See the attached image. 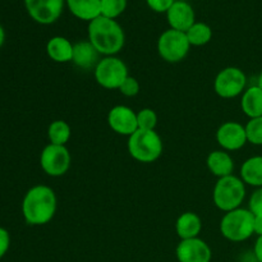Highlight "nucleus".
Listing matches in <instances>:
<instances>
[{"instance_id":"obj_1","label":"nucleus","mask_w":262,"mask_h":262,"mask_svg":"<svg viewBox=\"0 0 262 262\" xmlns=\"http://www.w3.org/2000/svg\"><path fill=\"white\" fill-rule=\"evenodd\" d=\"M58 209V199L53 188L35 186L26 193L22 202L25 220L30 225H45L53 220Z\"/></svg>"},{"instance_id":"obj_2","label":"nucleus","mask_w":262,"mask_h":262,"mask_svg":"<svg viewBox=\"0 0 262 262\" xmlns=\"http://www.w3.org/2000/svg\"><path fill=\"white\" fill-rule=\"evenodd\" d=\"M89 41L104 56H115L123 49L125 35L115 19L97 17L89 25Z\"/></svg>"},{"instance_id":"obj_3","label":"nucleus","mask_w":262,"mask_h":262,"mask_svg":"<svg viewBox=\"0 0 262 262\" xmlns=\"http://www.w3.org/2000/svg\"><path fill=\"white\" fill-rule=\"evenodd\" d=\"M128 152L143 164H150L158 160L163 154V140L156 130L137 129L128 137Z\"/></svg>"},{"instance_id":"obj_4","label":"nucleus","mask_w":262,"mask_h":262,"mask_svg":"<svg viewBox=\"0 0 262 262\" xmlns=\"http://www.w3.org/2000/svg\"><path fill=\"white\" fill-rule=\"evenodd\" d=\"M246 199L245 182L235 176L219 178L212 191L214 205L224 212L239 209Z\"/></svg>"},{"instance_id":"obj_5","label":"nucleus","mask_w":262,"mask_h":262,"mask_svg":"<svg viewBox=\"0 0 262 262\" xmlns=\"http://www.w3.org/2000/svg\"><path fill=\"white\" fill-rule=\"evenodd\" d=\"M255 215L247 209H235L225 212L220 222V233L230 242H245L252 237Z\"/></svg>"},{"instance_id":"obj_6","label":"nucleus","mask_w":262,"mask_h":262,"mask_svg":"<svg viewBox=\"0 0 262 262\" xmlns=\"http://www.w3.org/2000/svg\"><path fill=\"white\" fill-rule=\"evenodd\" d=\"M191 43L186 32L170 28L160 35L158 40V53L168 63H179L188 55Z\"/></svg>"},{"instance_id":"obj_7","label":"nucleus","mask_w":262,"mask_h":262,"mask_svg":"<svg viewBox=\"0 0 262 262\" xmlns=\"http://www.w3.org/2000/svg\"><path fill=\"white\" fill-rule=\"evenodd\" d=\"M95 79L106 90H119L129 74L124 61L117 56H104L95 68Z\"/></svg>"},{"instance_id":"obj_8","label":"nucleus","mask_w":262,"mask_h":262,"mask_svg":"<svg viewBox=\"0 0 262 262\" xmlns=\"http://www.w3.org/2000/svg\"><path fill=\"white\" fill-rule=\"evenodd\" d=\"M247 77L245 72L237 67H227L216 74L214 90L222 99H234L245 92Z\"/></svg>"},{"instance_id":"obj_9","label":"nucleus","mask_w":262,"mask_h":262,"mask_svg":"<svg viewBox=\"0 0 262 262\" xmlns=\"http://www.w3.org/2000/svg\"><path fill=\"white\" fill-rule=\"evenodd\" d=\"M72 156L67 146L49 143L40 155V165L50 177H61L69 170Z\"/></svg>"},{"instance_id":"obj_10","label":"nucleus","mask_w":262,"mask_h":262,"mask_svg":"<svg viewBox=\"0 0 262 262\" xmlns=\"http://www.w3.org/2000/svg\"><path fill=\"white\" fill-rule=\"evenodd\" d=\"M28 14L40 25H51L61 15L64 0H25Z\"/></svg>"},{"instance_id":"obj_11","label":"nucleus","mask_w":262,"mask_h":262,"mask_svg":"<svg viewBox=\"0 0 262 262\" xmlns=\"http://www.w3.org/2000/svg\"><path fill=\"white\" fill-rule=\"evenodd\" d=\"M107 124L117 135L129 137L138 129L137 113L125 105H117L107 114Z\"/></svg>"},{"instance_id":"obj_12","label":"nucleus","mask_w":262,"mask_h":262,"mask_svg":"<svg viewBox=\"0 0 262 262\" xmlns=\"http://www.w3.org/2000/svg\"><path fill=\"white\" fill-rule=\"evenodd\" d=\"M216 141L224 151L241 150L247 141L246 127L238 122H225L217 128Z\"/></svg>"},{"instance_id":"obj_13","label":"nucleus","mask_w":262,"mask_h":262,"mask_svg":"<svg viewBox=\"0 0 262 262\" xmlns=\"http://www.w3.org/2000/svg\"><path fill=\"white\" fill-rule=\"evenodd\" d=\"M179 262H210L212 252L210 246L201 238L182 239L176 250Z\"/></svg>"},{"instance_id":"obj_14","label":"nucleus","mask_w":262,"mask_h":262,"mask_svg":"<svg viewBox=\"0 0 262 262\" xmlns=\"http://www.w3.org/2000/svg\"><path fill=\"white\" fill-rule=\"evenodd\" d=\"M166 18L170 28L181 32H187L196 23V15L191 4L187 2H174L166 12Z\"/></svg>"},{"instance_id":"obj_15","label":"nucleus","mask_w":262,"mask_h":262,"mask_svg":"<svg viewBox=\"0 0 262 262\" xmlns=\"http://www.w3.org/2000/svg\"><path fill=\"white\" fill-rule=\"evenodd\" d=\"M100 53L94 48L90 41H79L73 43V58L72 61L81 69L96 68L99 64Z\"/></svg>"},{"instance_id":"obj_16","label":"nucleus","mask_w":262,"mask_h":262,"mask_svg":"<svg viewBox=\"0 0 262 262\" xmlns=\"http://www.w3.org/2000/svg\"><path fill=\"white\" fill-rule=\"evenodd\" d=\"M206 164L212 176L217 178L232 176L234 170V160L224 150H215L210 152L206 159Z\"/></svg>"},{"instance_id":"obj_17","label":"nucleus","mask_w":262,"mask_h":262,"mask_svg":"<svg viewBox=\"0 0 262 262\" xmlns=\"http://www.w3.org/2000/svg\"><path fill=\"white\" fill-rule=\"evenodd\" d=\"M46 54L55 63H68L73 58V43L63 36H54L46 43Z\"/></svg>"},{"instance_id":"obj_18","label":"nucleus","mask_w":262,"mask_h":262,"mask_svg":"<svg viewBox=\"0 0 262 262\" xmlns=\"http://www.w3.org/2000/svg\"><path fill=\"white\" fill-rule=\"evenodd\" d=\"M202 230L201 217L196 212H183L176 222V232L182 239L197 238Z\"/></svg>"},{"instance_id":"obj_19","label":"nucleus","mask_w":262,"mask_h":262,"mask_svg":"<svg viewBox=\"0 0 262 262\" xmlns=\"http://www.w3.org/2000/svg\"><path fill=\"white\" fill-rule=\"evenodd\" d=\"M67 5L78 19L91 22L101 15V0H67Z\"/></svg>"},{"instance_id":"obj_20","label":"nucleus","mask_w":262,"mask_h":262,"mask_svg":"<svg viewBox=\"0 0 262 262\" xmlns=\"http://www.w3.org/2000/svg\"><path fill=\"white\" fill-rule=\"evenodd\" d=\"M241 107L250 119L262 117V89L252 86L245 90L241 99Z\"/></svg>"},{"instance_id":"obj_21","label":"nucleus","mask_w":262,"mask_h":262,"mask_svg":"<svg viewBox=\"0 0 262 262\" xmlns=\"http://www.w3.org/2000/svg\"><path fill=\"white\" fill-rule=\"evenodd\" d=\"M241 179L248 186L262 187V156H252L241 166Z\"/></svg>"},{"instance_id":"obj_22","label":"nucleus","mask_w":262,"mask_h":262,"mask_svg":"<svg viewBox=\"0 0 262 262\" xmlns=\"http://www.w3.org/2000/svg\"><path fill=\"white\" fill-rule=\"evenodd\" d=\"M72 129L71 125L66 120H54L48 129V137L50 143L53 145L66 146L68 141L71 140Z\"/></svg>"},{"instance_id":"obj_23","label":"nucleus","mask_w":262,"mask_h":262,"mask_svg":"<svg viewBox=\"0 0 262 262\" xmlns=\"http://www.w3.org/2000/svg\"><path fill=\"white\" fill-rule=\"evenodd\" d=\"M186 35L191 46H204L211 41L212 30L206 23L196 22L187 31Z\"/></svg>"},{"instance_id":"obj_24","label":"nucleus","mask_w":262,"mask_h":262,"mask_svg":"<svg viewBox=\"0 0 262 262\" xmlns=\"http://www.w3.org/2000/svg\"><path fill=\"white\" fill-rule=\"evenodd\" d=\"M125 8H127V0H101V15L110 19L119 17Z\"/></svg>"},{"instance_id":"obj_25","label":"nucleus","mask_w":262,"mask_h":262,"mask_svg":"<svg viewBox=\"0 0 262 262\" xmlns=\"http://www.w3.org/2000/svg\"><path fill=\"white\" fill-rule=\"evenodd\" d=\"M137 123L138 129L155 130L156 125H158V114L155 113V110L150 109V107L141 109L137 113Z\"/></svg>"},{"instance_id":"obj_26","label":"nucleus","mask_w":262,"mask_h":262,"mask_svg":"<svg viewBox=\"0 0 262 262\" xmlns=\"http://www.w3.org/2000/svg\"><path fill=\"white\" fill-rule=\"evenodd\" d=\"M247 141L252 145L262 146V117L253 118L246 124Z\"/></svg>"},{"instance_id":"obj_27","label":"nucleus","mask_w":262,"mask_h":262,"mask_svg":"<svg viewBox=\"0 0 262 262\" xmlns=\"http://www.w3.org/2000/svg\"><path fill=\"white\" fill-rule=\"evenodd\" d=\"M140 82H138L135 77L128 76L127 78H125V81L122 83V86L119 87V91L120 94L124 95V96L127 97H135L137 96L138 92H140Z\"/></svg>"},{"instance_id":"obj_28","label":"nucleus","mask_w":262,"mask_h":262,"mask_svg":"<svg viewBox=\"0 0 262 262\" xmlns=\"http://www.w3.org/2000/svg\"><path fill=\"white\" fill-rule=\"evenodd\" d=\"M250 210L255 216L262 215V187L257 188L250 199Z\"/></svg>"},{"instance_id":"obj_29","label":"nucleus","mask_w":262,"mask_h":262,"mask_svg":"<svg viewBox=\"0 0 262 262\" xmlns=\"http://www.w3.org/2000/svg\"><path fill=\"white\" fill-rule=\"evenodd\" d=\"M146 2H147V5L154 12L166 13L170 9V7L174 4L176 0H146Z\"/></svg>"},{"instance_id":"obj_30","label":"nucleus","mask_w":262,"mask_h":262,"mask_svg":"<svg viewBox=\"0 0 262 262\" xmlns=\"http://www.w3.org/2000/svg\"><path fill=\"white\" fill-rule=\"evenodd\" d=\"M10 246V237L9 233L4 229V228H0V258L4 257L5 253L8 252Z\"/></svg>"},{"instance_id":"obj_31","label":"nucleus","mask_w":262,"mask_h":262,"mask_svg":"<svg viewBox=\"0 0 262 262\" xmlns=\"http://www.w3.org/2000/svg\"><path fill=\"white\" fill-rule=\"evenodd\" d=\"M253 252H255V257L258 262H262V235H258L257 241L255 243V248H253Z\"/></svg>"},{"instance_id":"obj_32","label":"nucleus","mask_w":262,"mask_h":262,"mask_svg":"<svg viewBox=\"0 0 262 262\" xmlns=\"http://www.w3.org/2000/svg\"><path fill=\"white\" fill-rule=\"evenodd\" d=\"M253 232L257 235H262V215H257L253 219Z\"/></svg>"},{"instance_id":"obj_33","label":"nucleus","mask_w":262,"mask_h":262,"mask_svg":"<svg viewBox=\"0 0 262 262\" xmlns=\"http://www.w3.org/2000/svg\"><path fill=\"white\" fill-rule=\"evenodd\" d=\"M4 40H5L4 28H3L2 25H0V48H2V45H3V43H4Z\"/></svg>"},{"instance_id":"obj_34","label":"nucleus","mask_w":262,"mask_h":262,"mask_svg":"<svg viewBox=\"0 0 262 262\" xmlns=\"http://www.w3.org/2000/svg\"><path fill=\"white\" fill-rule=\"evenodd\" d=\"M257 86L260 87V89H262V71H261L260 76H258V83H257Z\"/></svg>"}]
</instances>
